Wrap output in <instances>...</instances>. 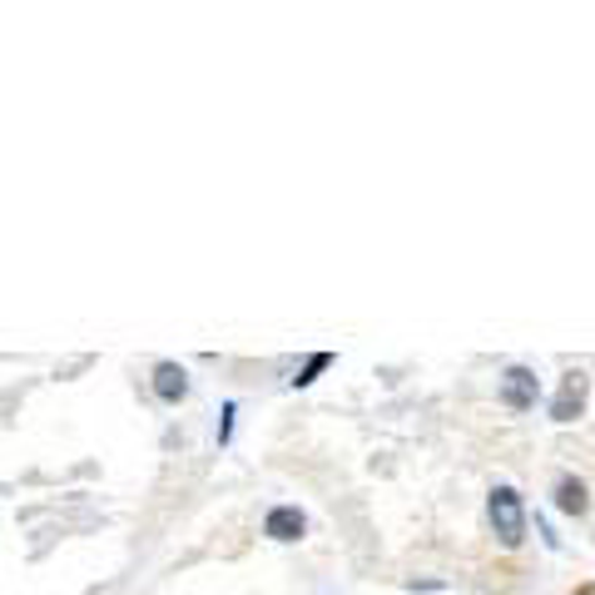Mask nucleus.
<instances>
[{"label":"nucleus","mask_w":595,"mask_h":595,"mask_svg":"<svg viewBox=\"0 0 595 595\" xmlns=\"http://www.w3.org/2000/svg\"><path fill=\"white\" fill-rule=\"evenodd\" d=\"M328 362H333V353H313V357H308V362H304V372H298V378H293V388H308V382H313L318 372L328 368Z\"/></svg>","instance_id":"0eeeda50"},{"label":"nucleus","mask_w":595,"mask_h":595,"mask_svg":"<svg viewBox=\"0 0 595 595\" xmlns=\"http://www.w3.org/2000/svg\"><path fill=\"white\" fill-rule=\"evenodd\" d=\"M556 511H566V516H585V511H591V497H585L581 476H561V481H556Z\"/></svg>","instance_id":"423d86ee"},{"label":"nucleus","mask_w":595,"mask_h":595,"mask_svg":"<svg viewBox=\"0 0 595 595\" xmlns=\"http://www.w3.org/2000/svg\"><path fill=\"white\" fill-rule=\"evenodd\" d=\"M154 397L159 402H185L189 397V372L179 368V362H159V368H154Z\"/></svg>","instance_id":"39448f33"},{"label":"nucleus","mask_w":595,"mask_h":595,"mask_svg":"<svg viewBox=\"0 0 595 595\" xmlns=\"http://www.w3.org/2000/svg\"><path fill=\"white\" fill-rule=\"evenodd\" d=\"M536 372L531 368H507L501 372V402H507L511 412H531L536 407Z\"/></svg>","instance_id":"f03ea898"},{"label":"nucleus","mask_w":595,"mask_h":595,"mask_svg":"<svg viewBox=\"0 0 595 595\" xmlns=\"http://www.w3.org/2000/svg\"><path fill=\"white\" fill-rule=\"evenodd\" d=\"M304 531H308V521L298 507H273L269 516H263V536H269V542H298Z\"/></svg>","instance_id":"20e7f679"},{"label":"nucleus","mask_w":595,"mask_h":595,"mask_svg":"<svg viewBox=\"0 0 595 595\" xmlns=\"http://www.w3.org/2000/svg\"><path fill=\"white\" fill-rule=\"evenodd\" d=\"M487 521L491 531H497V542L507 546V551H516L521 536H526V507H521V491L516 487H497L487 497Z\"/></svg>","instance_id":"f257e3e1"},{"label":"nucleus","mask_w":595,"mask_h":595,"mask_svg":"<svg viewBox=\"0 0 595 595\" xmlns=\"http://www.w3.org/2000/svg\"><path fill=\"white\" fill-rule=\"evenodd\" d=\"M581 412H585V372H566L561 392H556V402H551V417L556 423H575Z\"/></svg>","instance_id":"7ed1b4c3"},{"label":"nucleus","mask_w":595,"mask_h":595,"mask_svg":"<svg viewBox=\"0 0 595 595\" xmlns=\"http://www.w3.org/2000/svg\"><path fill=\"white\" fill-rule=\"evenodd\" d=\"M575 595H595V585H581V591H575Z\"/></svg>","instance_id":"6e6552de"}]
</instances>
